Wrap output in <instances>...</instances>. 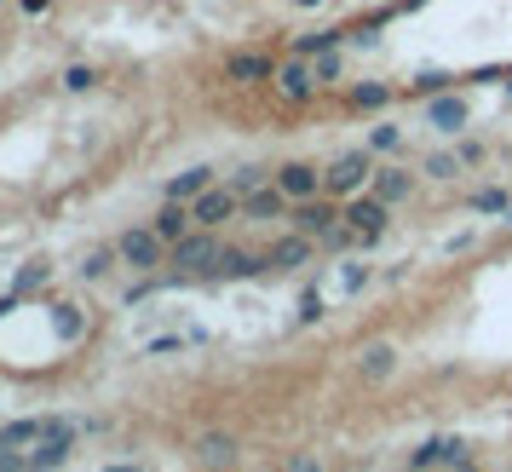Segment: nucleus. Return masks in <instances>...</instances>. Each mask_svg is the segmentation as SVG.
<instances>
[{"mask_svg":"<svg viewBox=\"0 0 512 472\" xmlns=\"http://www.w3.org/2000/svg\"><path fill=\"white\" fill-rule=\"evenodd\" d=\"M472 472H478V467H472Z\"/></svg>","mask_w":512,"mask_h":472,"instance_id":"nucleus-46","label":"nucleus"},{"mask_svg":"<svg viewBox=\"0 0 512 472\" xmlns=\"http://www.w3.org/2000/svg\"><path fill=\"white\" fill-rule=\"evenodd\" d=\"M449 87H461V75H455V70H420L415 81L403 87V98H409V104H426V98L449 93Z\"/></svg>","mask_w":512,"mask_h":472,"instance_id":"nucleus-20","label":"nucleus"},{"mask_svg":"<svg viewBox=\"0 0 512 472\" xmlns=\"http://www.w3.org/2000/svg\"><path fill=\"white\" fill-rule=\"evenodd\" d=\"M259 472H265V467H259Z\"/></svg>","mask_w":512,"mask_h":472,"instance_id":"nucleus-47","label":"nucleus"},{"mask_svg":"<svg viewBox=\"0 0 512 472\" xmlns=\"http://www.w3.org/2000/svg\"><path fill=\"white\" fill-rule=\"evenodd\" d=\"M501 225H507V231H512V213H507V219H501Z\"/></svg>","mask_w":512,"mask_h":472,"instance_id":"nucleus-44","label":"nucleus"},{"mask_svg":"<svg viewBox=\"0 0 512 472\" xmlns=\"http://www.w3.org/2000/svg\"><path fill=\"white\" fill-rule=\"evenodd\" d=\"M369 150L374 156H397V150H403V127H397V121H374L369 127Z\"/></svg>","mask_w":512,"mask_h":472,"instance_id":"nucleus-27","label":"nucleus"},{"mask_svg":"<svg viewBox=\"0 0 512 472\" xmlns=\"http://www.w3.org/2000/svg\"><path fill=\"white\" fill-rule=\"evenodd\" d=\"M392 98H403V87H392V81H357V87H346V110H357V116H380Z\"/></svg>","mask_w":512,"mask_h":472,"instance_id":"nucleus-15","label":"nucleus"},{"mask_svg":"<svg viewBox=\"0 0 512 472\" xmlns=\"http://www.w3.org/2000/svg\"><path fill=\"white\" fill-rule=\"evenodd\" d=\"M75 444H81V432H47V438H35L29 444V472H58L64 461L75 455Z\"/></svg>","mask_w":512,"mask_h":472,"instance_id":"nucleus-11","label":"nucleus"},{"mask_svg":"<svg viewBox=\"0 0 512 472\" xmlns=\"http://www.w3.org/2000/svg\"><path fill=\"white\" fill-rule=\"evenodd\" d=\"M311 75H317V87H334V81L346 75V58H340V47H334V52H317V58H311Z\"/></svg>","mask_w":512,"mask_h":472,"instance_id":"nucleus-29","label":"nucleus"},{"mask_svg":"<svg viewBox=\"0 0 512 472\" xmlns=\"http://www.w3.org/2000/svg\"><path fill=\"white\" fill-rule=\"evenodd\" d=\"M374 185V150L363 144V150H346V156H334V162L323 167V190L328 196H357V190H369Z\"/></svg>","mask_w":512,"mask_h":472,"instance_id":"nucleus-3","label":"nucleus"},{"mask_svg":"<svg viewBox=\"0 0 512 472\" xmlns=\"http://www.w3.org/2000/svg\"><path fill=\"white\" fill-rule=\"evenodd\" d=\"M18 12H24V18H47L52 0H18Z\"/></svg>","mask_w":512,"mask_h":472,"instance_id":"nucleus-39","label":"nucleus"},{"mask_svg":"<svg viewBox=\"0 0 512 472\" xmlns=\"http://www.w3.org/2000/svg\"><path fill=\"white\" fill-rule=\"evenodd\" d=\"M277 52H254V47H242V52H225V81L231 87H271L277 81Z\"/></svg>","mask_w":512,"mask_h":472,"instance_id":"nucleus-6","label":"nucleus"},{"mask_svg":"<svg viewBox=\"0 0 512 472\" xmlns=\"http://www.w3.org/2000/svg\"><path fill=\"white\" fill-rule=\"evenodd\" d=\"M213 185H219V179H213V167H185L179 179H167V196H173V202H196V196L213 190Z\"/></svg>","mask_w":512,"mask_h":472,"instance_id":"nucleus-24","label":"nucleus"},{"mask_svg":"<svg viewBox=\"0 0 512 472\" xmlns=\"http://www.w3.org/2000/svg\"><path fill=\"white\" fill-rule=\"evenodd\" d=\"M47 283H52V265H47V260H29L24 271L12 277V294H24V300H29L35 288H47Z\"/></svg>","mask_w":512,"mask_h":472,"instance_id":"nucleus-28","label":"nucleus"},{"mask_svg":"<svg viewBox=\"0 0 512 472\" xmlns=\"http://www.w3.org/2000/svg\"><path fill=\"white\" fill-rule=\"evenodd\" d=\"M507 98H512V70H507Z\"/></svg>","mask_w":512,"mask_h":472,"instance_id":"nucleus-43","label":"nucleus"},{"mask_svg":"<svg viewBox=\"0 0 512 472\" xmlns=\"http://www.w3.org/2000/svg\"><path fill=\"white\" fill-rule=\"evenodd\" d=\"M190 340H196V334H190ZM190 340H185V334H162V340H150V346H144V357H173V352H185Z\"/></svg>","mask_w":512,"mask_h":472,"instance_id":"nucleus-38","label":"nucleus"},{"mask_svg":"<svg viewBox=\"0 0 512 472\" xmlns=\"http://www.w3.org/2000/svg\"><path fill=\"white\" fill-rule=\"evenodd\" d=\"M323 317H328L323 294H317V283H305V294H300V311H294V323H300V329H311V323H323Z\"/></svg>","mask_w":512,"mask_h":472,"instance_id":"nucleus-30","label":"nucleus"},{"mask_svg":"<svg viewBox=\"0 0 512 472\" xmlns=\"http://www.w3.org/2000/svg\"><path fill=\"white\" fill-rule=\"evenodd\" d=\"M116 265H121V248H116V242H98V248H87V254H81V265H75V271H81V283H104Z\"/></svg>","mask_w":512,"mask_h":472,"instance_id":"nucleus-21","label":"nucleus"},{"mask_svg":"<svg viewBox=\"0 0 512 472\" xmlns=\"http://www.w3.org/2000/svg\"><path fill=\"white\" fill-rule=\"evenodd\" d=\"M277 185L288 202H311V196H323V167L317 162H282L277 167Z\"/></svg>","mask_w":512,"mask_h":472,"instance_id":"nucleus-12","label":"nucleus"},{"mask_svg":"<svg viewBox=\"0 0 512 472\" xmlns=\"http://www.w3.org/2000/svg\"><path fill=\"white\" fill-rule=\"evenodd\" d=\"M0 6H6V0H0Z\"/></svg>","mask_w":512,"mask_h":472,"instance_id":"nucleus-45","label":"nucleus"},{"mask_svg":"<svg viewBox=\"0 0 512 472\" xmlns=\"http://www.w3.org/2000/svg\"><path fill=\"white\" fill-rule=\"evenodd\" d=\"M455 156H461V167H484V162H489V144H478V139H455Z\"/></svg>","mask_w":512,"mask_h":472,"instance_id":"nucleus-37","label":"nucleus"},{"mask_svg":"<svg viewBox=\"0 0 512 472\" xmlns=\"http://www.w3.org/2000/svg\"><path fill=\"white\" fill-rule=\"evenodd\" d=\"M150 225H156V236H162L167 248H173L179 236H190V231H196V213H190V202H173V196H167V202H162V213H156Z\"/></svg>","mask_w":512,"mask_h":472,"instance_id":"nucleus-19","label":"nucleus"},{"mask_svg":"<svg viewBox=\"0 0 512 472\" xmlns=\"http://www.w3.org/2000/svg\"><path fill=\"white\" fill-rule=\"evenodd\" d=\"M351 248H357V231H351L346 219H340L328 236H317V254H351Z\"/></svg>","mask_w":512,"mask_h":472,"instance_id":"nucleus-33","label":"nucleus"},{"mask_svg":"<svg viewBox=\"0 0 512 472\" xmlns=\"http://www.w3.org/2000/svg\"><path fill=\"white\" fill-rule=\"evenodd\" d=\"M288 196H282V185H265L254 190V196H242V219H254V225H271V219H288Z\"/></svg>","mask_w":512,"mask_h":472,"instance_id":"nucleus-16","label":"nucleus"},{"mask_svg":"<svg viewBox=\"0 0 512 472\" xmlns=\"http://www.w3.org/2000/svg\"><path fill=\"white\" fill-rule=\"evenodd\" d=\"M219 254H225L219 231L196 225L190 236H179V242L167 248V271H185V277H196V283H213V265H219Z\"/></svg>","mask_w":512,"mask_h":472,"instance_id":"nucleus-1","label":"nucleus"},{"mask_svg":"<svg viewBox=\"0 0 512 472\" xmlns=\"http://www.w3.org/2000/svg\"><path fill=\"white\" fill-rule=\"evenodd\" d=\"M104 472H139V467H133V461H116V467H104Z\"/></svg>","mask_w":512,"mask_h":472,"instance_id":"nucleus-41","label":"nucleus"},{"mask_svg":"<svg viewBox=\"0 0 512 472\" xmlns=\"http://www.w3.org/2000/svg\"><path fill=\"white\" fill-rule=\"evenodd\" d=\"M466 213H484V219H507L512 213V190L507 185H484L466 196Z\"/></svg>","mask_w":512,"mask_h":472,"instance_id":"nucleus-22","label":"nucleus"},{"mask_svg":"<svg viewBox=\"0 0 512 472\" xmlns=\"http://www.w3.org/2000/svg\"><path fill=\"white\" fill-rule=\"evenodd\" d=\"M265 271H271V260H265V254L225 242V254H219V265H213V283H248V277H265Z\"/></svg>","mask_w":512,"mask_h":472,"instance_id":"nucleus-10","label":"nucleus"},{"mask_svg":"<svg viewBox=\"0 0 512 472\" xmlns=\"http://www.w3.org/2000/svg\"><path fill=\"white\" fill-rule=\"evenodd\" d=\"M466 121H472V110H466V98L455 93V87L438 93V98H426V127H438V133H455V139H461Z\"/></svg>","mask_w":512,"mask_h":472,"instance_id":"nucleus-13","label":"nucleus"},{"mask_svg":"<svg viewBox=\"0 0 512 472\" xmlns=\"http://www.w3.org/2000/svg\"><path fill=\"white\" fill-rule=\"evenodd\" d=\"M340 213H346V225L357 231V248H374V242L386 236V225H392V202H380L374 190L346 196V202H340Z\"/></svg>","mask_w":512,"mask_h":472,"instance_id":"nucleus-4","label":"nucleus"},{"mask_svg":"<svg viewBox=\"0 0 512 472\" xmlns=\"http://www.w3.org/2000/svg\"><path fill=\"white\" fill-rule=\"evenodd\" d=\"M190 213H196V225L219 231V225H231L236 213H242V196H236L231 185H213V190H202V196L190 202Z\"/></svg>","mask_w":512,"mask_h":472,"instance_id":"nucleus-9","label":"nucleus"},{"mask_svg":"<svg viewBox=\"0 0 512 472\" xmlns=\"http://www.w3.org/2000/svg\"><path fill=\"white\" fill-rule=\"evenodd\" d=\"M271 93H277L282 104H294V110H300V104H311V98L323 93V87H317V75H311V58H300V52H282Z\"/></svg>","mask_w":512,"mask_h":472,"instance_id":"nucleus-5","label":"nucleus"},{"mask_svg":"<svg viewBox=\"0 0 512 472\" xmlns=\"http://www.w3.org/2000/svg\"><path fill=\"white\" fill-rule=\"evenodd\" d=\"M415 185H420V179H415V173H409V167H374V196H380V202H392V208H397V202H409V196H415Z\"/></svg>","mask_w":512,"mask_h":472,"instance_id":"nucleus-18","label":"nucleus"},{"mask_svg":"<svg viewBox=\"0 0 512 472\" xmlns=\"http://www.w3.org/2000/svg\"><path fill=\"white\" fill-rule=\"evenodd\" d=\"M225 185L236 190V196H254V190H265V185H277V167H265V162H248V167H236Z\"/></svg>","mask_w":512,"mask_h":472,"instance_id":"nucleus-25","label":"nucleus"},{"mask_svg":"<svg viewBox=\"0 0 512 472\" xmlns=\"http://www.w3.org/2000/svg\"><path fill=\"white\" fill-rule=\"evenodd\" d=\"M265 260H271V271H277V277H294V271H305V265H317V236H305V231H294V225H288V231L265 248Z\"/></svg>","mask_w":512,"mask_h":472,"instance_id":"nucleus-7","label":"nucleus"},{"mask_svg":"<svg viewBox=\"0 0 512 472\" xmlns=\"http://www.w3.org/2000/svg\"><path fill=\"white\" fill-rule=\"evenodd\" d=\"M397 375V346L392 340H369L363 352H357V380H369V386H380V380Z\"/></svg>","mask_w":512,"mask_h":472,"instance_id":"nucleus-14","label":"nucleus"},{"mask_svg":"<svg viewBox=\"0 0 512 472\" xmlns=\"http://www.w3.org/2000/svg\"><path fill=\"white\" fill-rule=\"evenodd\" d=\"M369 283H374V271H369L363 260H346V265H340V288H346V294H363Z\"/></svg>","mask_w":512,"mask_h":472,"instance_id":"nucleus-34","label":"nucleus"},{"mask_svg":"<svg viewBox=\"0 0 512 472\" xmlns=\"http://www.w3.org/2000/svg\"><path fill=\"white\" fill-rule=\"evenodd\" d=\"M340 219H346V213H340V196H328V190L323 196H311V202H294V208H288V225L305 231V236H328Z\"/></svg>","mask_w":512,"mask_h":472,"instance_id":"nucleus-8","label":"nucleus"},{"mask_svg":"<svg viewBox=\"0 0 512 472\" xmlns=\"http://www.w3.org/2000/svg\"><path fill=\"white\" fill-rule=\"evenodd\" d=\"M236 455H242V444H236L231 432H202V444H196V461H202L208 472L236 467Z\"/></svg>","mask_w":512,"mask_h":472,"instance_id":"nucleus-17","label":"nucleus"},{"mask_svg":"<svg viewBox=\"0 0 512 472\" xmlns=\"http://www.w3.org/2000/svg\"><path fill=\"white\" fill-rule=\"evenodd\" d=\"M443 444H449V438H426L420 449H409V472H432V467H443Z\"/></svg>","mask_w":512,"mask_h":472,"instance_id":"nucleus-31","label":"nucleus"},{"mask_svg":"<svg viewBox=\"0 0 512 472\" xmlns=\"http://www.w3.org/2000/svg\"><path fill=\"white\" fill-rule=\"evenodd\" d=\"M294 6H300V12H311V6H323V0H294Z\"/></svg>","mask_w":512,"mask_h":472,"instance_id":"nucleus-42","label":"nucleus"},{"mask_svg":"<svg viewBox=\"0 0 512 472\" xmlns=\"http://www.w3.org/2000/svg\"><path fill=\"white\" fill-rule=\"evenodd\" d=\"M277 472H328V461L317 455V449H294V455H288Z\"/></svg>","mask_w":512,"mask_h":472,"instance_id":"nucleus-35","label":"nucleus"},{"mask_svg":"<svg viewBox=\"0 0 512 472\" xmlns=\"http://www.w3.org/2000/svg\"><path fill=\"white\" fill-rule=\"evenodd\" d=\"M443 467L449 472H472V449H466L461 438H449V444H443Z\"/></svg>","mask_w":512,"mask_h":472,"instance_id":"nucleus-36","label":"nucleus"},{"mask_svg":"<svg viewBox=\"0 0 512 472\" xmlns=\"http://www.w3.org/2000/svg\"><path fill=\"white\" fill-rule=\"evenodd\" d=\"M351 35H346V24L340 29H311V35H294L288 41V52H300V58H317V52H334V47H346Z\"/></svg>","mask_w":512,"mask_h":472,"instance_id":"nucleus-23","label":"nucleus"},{"mask_svg":"<svg viewBox=\"0 0 512 472\" xmlns=\"http://www.w3.org/2000/svg\"><path fill=\"white\" fill-rule=\"evenodd\" d=\"M98 81H104V70H98V64H70V70L58 75V87H64V93H93Z\"/></svg>","mask_w":512,"mask_h":472,"instance_id":"nucleus-26","label":"nucleus"},{"mask_svg":"<svg viewBox=\"0 0 512 472\" xmlns=\"http://www.w3.org/2000/svg\"><path fill=\"white\" fill-rule=\"evenodd\" d=\"M121 248V265L133 271V277H150V271H167V242L156 236V225H127L116 236Z\"/></svg>","mask_w":512,"mask_h":472,"instance_id":"nucleus-2","label":"nucleus"},{"mask_svg":"<svg viewBox=\"0 0 512 472\" xmlns=\"http://www.w3.org/2000/svg\"><path fill=\"white\" fill-rule=\"evenodd\" d=\"M466 167H461V156L455 150H432L426 156V179H461Z\"/></svg>","mask_w":512,"mask_h":472,"instance_id":"nucleus-32","label":"nucleus"},{"mask_svg":"<svg viewBox=\"0 0 512 472\" xmlns=\"http://www.w3.org/2000/svg\"><path fill=\"white\" fill-rule=\"evenodd\" d=\"M426 0H392V18H403V12H420Z\"/></svg>","mask_w":512,"mask_h":472,"instance_id":"nucleus-40","label":"nucleus"}]
</instances>
